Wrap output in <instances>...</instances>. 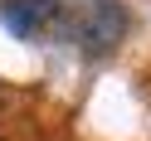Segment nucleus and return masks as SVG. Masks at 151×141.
Wrapping results in <instances>:
<instances>
[{
  "instance_id": "1",
  "label": "nucleus",
  "mask_w": 151,
  "mask_h": 141,
  "mask_svg": "<svg viewBox=\"0 0 151 141\" xmlns=\"http://www.w3.org/2000/svg\"><path fill=\"white\" fill-rule=\"evenodd\" d=\"M122 34H127V15H122V5H112V0H98V5L78 20V39H83V49H88V54L117 49Z\"/></svg>"
},
{
  "instance_id": "2",
  "label": "nucleus",
  "mask_w": 151,
  "mask_h": 141,
  "mask_svg": "<svg viewBox=\"0 0 151 141\" xmlns=\"http://www.w3.org/2000/svg\"><path fill=\"white\" fill-rule=\"evenodd\" d=\"M0 24L20 39H39L49 24H59V0H0Z\"/></svg>"
}]
</instances>
